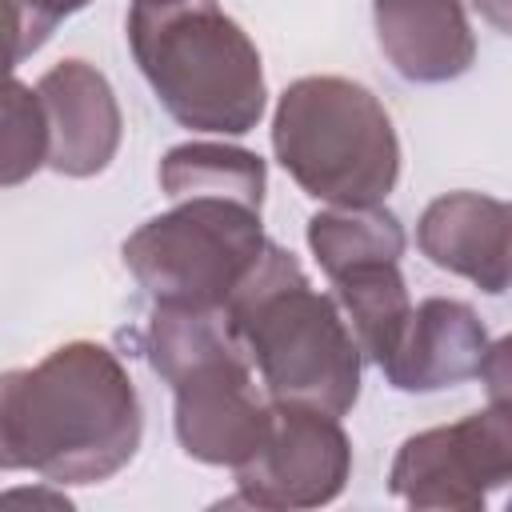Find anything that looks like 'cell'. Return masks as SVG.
<instances>
[{"instance_id": "cell-1", "label": "cell", "mask_w": 512, "mask_h": 512, "mask_svg": "<svg viewBox=\"0 0 512 512\" xmlns=\"http://www.w3.org/2000/svg\"><path fill=\"white\" fill-rule=\"evenodd\" d=\"M140 396L120 356L96 340H68L36 368L0 372V472L48 484H100L136 456Z\"/></svg>"}, {"instance_id": "cell-2", "label": "cell", "mask_w": 512, "mask_h": 512, "mask_svg": "<svg viewBox=\"0 0 512 512\" xmlns=\"http://www.w3.org/2000/svg\"><path fill=\"white\" fill-rule=\"evenodd\" d=\"M260 388L272 404L348 416L360 400L364 356L336 304L308 284L300 260L276 240L224 304Z\"/></svg>"}, {"instance_id": "cell-3", "label": "cell", "mask_w": 512, "mask_h": 512, "mask_svg": "<svg viewBox=\"0 0 512 512\" xmlns=\"http://www.w3.org/2000/svg\"><path fill=\"white\" fill-rule=\"evenodd\" d=\"M128 44L176 124L212 136H244L260 124L268 104L260 52L216 0L132 4Z\"/></svg>"}, {"instance_id": "cell-4", "label": "cell", "mask_w": 512, "mask_h": 512, "mask_svg": "<svg viewBox=\"0 0 512 512\" xmlns=\"http://www.w3.org/2000/svg\"><path fill=\"white\" fill-rule=\"evenodd\" d=\"M144 356L172 388V428L192 460L240 468L260 448L272 400L256 388L252 360L224 308L152 304Z\"/></svg>"}, {"instance_id": "cell-5", "label": "cell", "mask_w": 512, "mask_h": 512, "mask_svg": "<svg viewBox=\"0 0 512 512\" xmlns=\"http://www.w3.org/2000/svg\"><path fill=\"white\" fill-rule=\"evenodd\" d=\"M280 168L324 204H384L400 180V140L384 104L348 76H300L272 112Z\"/></svg>"}, {"instance_id": "cell-6", "label": "cell", "mask_w": 512, "mask_h": 512, "mask_svg": "<svg viewBox=\"0 0 512 512\" xmlns=\"http://www.w3.org/2000/svg\"><path fill=\"white\" fill-rule=\"evenodd\" d=\"M268 236L256 208L224 196H188L144 220L120 248L124 268L168 308H224L256 268Z\"/></svg>"}, {"instance_id": "cell-7", "label": "cell", "mask_w": 512, "mask_h": 512, "mask_svg": "<svg viewBox=\"0 0 512 512\" xmlns=\"http://www.w3.org/2000/svg\"><path fill=\"white\" fill-rule=\"evenodd\" d=\"M512 480V416L488 404L456 424L408 436L388 468V492L408 508L476 512Z\"/></svg>"}, {"instance_id": "cell-8", "label": "cell", "mask_w": 512, "mask_h": 512, "mask_svg": "<svg viewBox=\"0 0 512 512\" xmlns=\"http://www.w3.org/2000/svg\"><path fill=\"white\" fill-rule=\"evenodd\" d=\"M236 496L228 504L248 508H320L332 504L352 476V440L340 416L272 404L260 448L232 468Z\"/></svg>"}, {"instance_id": "cell-9", "label": "cell", "mask_w": 512, "mask_h": 512, "mask_svg": "<svg viewBox=\"0 0 512 512\" xmlns=\"http://www.w3.org/2000/svg\"><path fill=\"white\" fill-rule=\"evenodd\" d=\"M48 120V164L56 176H100L120 148L124 116L108 76L88 60H60L36 80Z\"/></svg>"}, {"instance_id": "cell-10", "label": "cell", "mask_w": 512, "mask_h": 512, "mask_svg": "<svg viewBox=\"0 0 512 512\" xmlns=\"http://www.w3.org/2000/svg\"><path fill=\"white\" fill-rule=\"evenodd\" d=\"M488 348L492 336L472 304L428 296L408 312L392 352L380 360V372L396 392H440L476 380Z\"/></svg>"}, {"instance_id": "cell-11", "label": "cell", "mask_w": 512, "mask_h": 512, "mask_svg": "<svg viewBox=\"0 0 512 512\" xmlns=\"http://www.w3.org/2000/svg\"><path fill=\"white\" fill-rule=\"evenodd\" d=\"M512 212L504 200L484 192H444L436 196L416 224V244L428 264L472 280L488 296L508 292L512 248H508Z\"/></svg>"}, {"instance_id": "cell-12", "label": "cell", "mask_w": 512, "mask_h": 512, "mask_svg": "<svg viewBox=\"0 0 512 512\" xmlns=\"http://www.w3.org/2000/svg\"><path fill=\"white\" fill-rule=\"evenodd\" d=\"M376 44L396 76L412 84H444L472 68L476 36L460 0H408L372 12Z\"/></svg>"}, {"instance_id": "cell-13", "label": "cell", "mask_w": 512, "mask_h": 512, "mask_svg": "<svg viewBox=\"0 0 512 512\" xmlns=\"http://www.w3.org/2000/svg\"><path fill=\"white\" fill-rule=\"evenodd\" d=\"M160 192L172 200L188 196H224L244 208H264L268 168L256 152L236 144H212V140H188L164 152L160 160Z\"/></svg>"}, {"instance_id": "cell-14", "label": "cell", "mask_w": 512, "mask_h": 512, "mask_svg": "<svg viewBox=\"0 0 512 512\" xmlns=\"http://www.w3.org/2000/svg\"><path fill=\"white\" fill-rule=\"evenodd\" d=\"M336 288V304L344 308V320L360 344V356H368L376 368L380 360L392 352L412 300L400 276V260H368V264H352L344 272L332 276Z\"/></svg>"}, {"instance_id": "cell-15", "label": "cell", "mask_w": 512, "mask_h": 512, "mask_svg": "<svg viewBox=\"0 0 512 512\" xmlns=\"http://www.w3.org/2000/svg\"><path fill=\"white\" fill-rule=\"evenodd\" d=\"M308 248L324 268V276L332 280L352 264L400 260L408 248V236L396 212H388L384 204H352V208L328 204L308 220Z\"/></svg>"}, {"instance_id": "cell-16", "label": "cell", "mask_w": 512, "mask_h": 512, "mask_svg": "<svg viewBox=\"0 0 512 512\" xmlns=\"http://www.w3.org/2000/svg\"><path fill=\"white\" fill-rule=\"evenodd\" d=\"M48 164V120L32 84L8 76L0 84V188L32 180Z\"/></svg>"}, {"instance_id": "cell-17", "label": "cell", "mask_w": 512, "mask_h": 512, "mask_svg": "<svg viewBox=\"0 0 512 512\" xmlns=\"http://www.w3.org/2000/svg\"><path fill=\"white\" fill-rule=\"evenodd\" d=\"M36 52L32 32H28V16L20 0H0V84L16 72L20 60H28Z\"/></svg>"}, {"instance_id": "cell-18", "label": "cell", "mask_w": 512, "mask_h": 512, "mask_svg": "<svg viewBox=\"0 0 512 512\" xmlns=\"http://www.w3.org/2000/svg\"><path fill=\"white\" fill-rule=\"evenodd\" d=\"M24 4V16H28V32H32V44L44 48L48 36L56 32V24L72 12H80L88 0H20Z\"/></svg>"}, {"instance_id": "cell-19", "label": "cell", "mask_w": 512, "mask_h": 512, "mask_svg": "<svg viewBox=\"0 0 512 512\" xmlns=\"http://www.w3.org/2000/svg\"><path fill=\"white\" fill-rule=\"evenodd\" d=\"M476 4V12H484L500 32L508 28V0H472Z\"/></svg>"}, {"instance_id": "cell-20", "label": "cell", "mask_w": 512, "mask_h": 512, "mask_svg": "<svg viewBox=\"0 0 512 512\" xmlns=\"http://www.w3.org/2000/svg\"><path fill=\"white\" fill-rule=\"evenodd\" d=\"M408 0H372V12H388V8H400Z\"/></svg>"}, {"instance_id": "cell-21", "label": "cell", "mask_w": 512, "mask_h": 512, "mask_svg": "<svg viewBox=\"0 0 512 512\" xmlns=\"http://www.w3.org/2000/svg\"><path fill=\"white\" fill-rule=\"evenodd\" d=\"M132 4H148V8H160V4H180V0H132Z\"/></svg>"}]
</instances>
